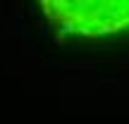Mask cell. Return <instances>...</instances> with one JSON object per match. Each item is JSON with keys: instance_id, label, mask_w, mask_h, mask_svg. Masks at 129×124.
Wrapping results in <instances>:
<instances>
[{"instance_id": "cell-1", "label": "cell", "mask_w": 129, "mask_h": 124, "mask_svg": "<svg viewBox=\"0 0 129 124\" xmlns=\"http://www.w3.org/2000/svg\"><path fill=\"white\" fill-rule=\"evenodd\" d=\"M64 36L101 38L129 31V0H38Z\"/></svg>"}]
</instances>
